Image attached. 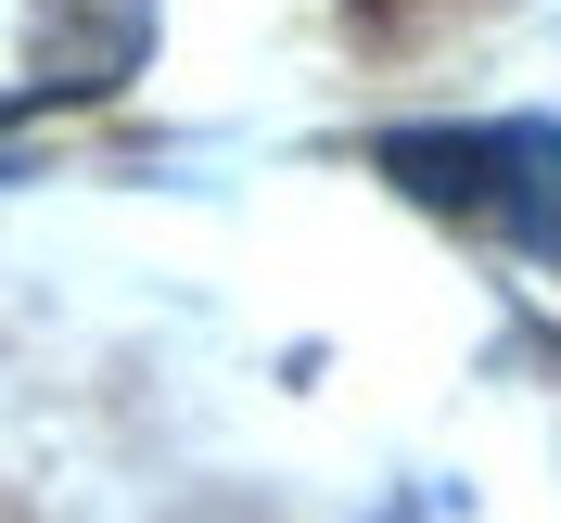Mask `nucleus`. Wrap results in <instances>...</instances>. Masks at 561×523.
Masks as SVG:
<instances>
[{
    "instance_id": "nucleus-1",
    "label": "nucleus",
    "mask_w": 561,
    "mask_h": 523,
    "mask_svg": "<svg viewBox=\"0 0 561 523\" xmlns=\"http://www.w3.org/2000/svg\"><path fill=\"white\" fill-rule=\"evenodd\" d=\"M383 179L409 192V205H434V217H459V230L511 243L524 269H561V128H536V115L396 128L383 140Z\"/></svg>"
},
{
    "instance_id": "nucleus-2",
    "label": "nucleus",
    "mask_w": 561,
    "mask_h": 523,
    "mask_svg": "<svg viewBox=\"0 0 561 523\" xmlns=\"http://www.w3.org/2000/svg\"><path fill=\"white\" fill-rule=\"evenodd\" d=\"M153 52V0H0V115H65L128 90Z\"/></svg>"
}]
</instances>
